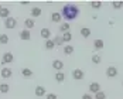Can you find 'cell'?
Wrapping results in <instances>:
<instances>
[{"label": "cell", "mask_w": 123, "mask_h": 99, "mask_svg": "<svg viewBox=\"0 0 123 99\" xmlns=\"http://www.w3.org/2000/svg\"><path fill=\"white\" fill-rule=\"evenodd\" d=\"M9 43V36L7 34H0V44H7Z\"/></svg>", "instance_id": "26"}, {"label": "cell", "mask_w": 123, "mask_h": 99, "mask_svg": "<svg viewBox=\"0 0 123 99\" xmlns=\"http://www.w3.org/2000/svg\"><path fill=\"white\" fill-rule=\"evenodd\" d=\"M91 7H92V9H99V7H102V3H100V1H98V0L91 1Z\"/></svg>", "instance_id": "28"}, {"label": "cell", "mask_w": 123, "mask_h": 99, "mask_svg": "<svg viewBox=\"0 0 123 99\" xmlns=\"http://www.w3.org/2000/svg\"><path fill=\"white\" fill-rule=\"evenodd\" d=\"M13 61H14V57H13L12 52H4L3 54V58H1L3 64H12Z\"/></svg>", "instance_id": "3"}, {"label": "cell", "mask_w": 123, "mask_h": 99, "mask_svg": "<svg viewBox=\"0 0 123 99\" xmlns=\"http://www.w3.org/2000/svg\"><path fill=\"white\" fill-rule=\"evenodd\" d=\"M31 16H33V17L41 16V9H40V7H33V9H31Z\"/></svg>", "instance_id": "21"}, {"label": "cell", "mask_w": 123, "mask_h": 99, "mask_svg": "<svg viewBox=\"0 0 123 99\" xmlns=\"http://www.w3.org/2000/svg\"><path fill=\"white\" fill-rule=\"evenodd\" d=\"M62 40H64V43H65V41H67V43L71 41V40H72V34H71L69 31H68V33H64V34H62Z\"/></svg>", "instance_id": "23"}, {"label": "cell", "mask_w": 123, "mask_h": 99, "mask_svg": "<svg viewBox=\"0 0 123 99\" xmlns=\"http://www.w3.org/2000/svg\"><path fill=\"white\" fill-rule=\"evenodd\" d=\"M52 41H54V44H55L57 47H60V45H62V44H64V40H62V37H58V36L54 38Z\"/></svg>", "instance_id": "25"}, {"label": "cell", "mask_w": 123, "mask_h": 99, "mask_svg": "<svg viewBox=\"0 0 123 99\" xmlns=\"http://www.w3.org/2000/svg\"><path fill=\"white\" fill-rule=\"evenodd\" d=\"M112 7H113V9H122L123 1H112Z\"/></svg>", "instance_id": "27"}, {"label": "cell", "mask_w": 123, "mask_h": 99, "mask_svg": "<svg viewBox=\"0 0 123 99\" xmlns=\"http://www.w3.org/2000/svg\"><path fill=\"white\" fill-rule=\"evenodd\" d=\"M40 34H41V37L44 38V40H49V37H51V31H49V28H43V30L40 31Z\"/></svg>", "instance_id": "12"}, {"label": "cell", "mask_w": 123, "mask_h": 99, "mask_svg": "<svg viewBox=\"0 0 123 99\" xmlns=\"http://www.w3.org/2000/svg\"><path fill=\"white\" fill-rule=\"evenodd\" d=\"M17 25V20L16 19H13V17H9V19H6L4 20V27L7 28V30H12Z\"/></svg>", "instance_id": "2"}, {"label": "cell", "mask_w": 123, "mask_h": 99, "mask_svg": "<svg viewBox=\"0 0 123 99\" xmlns=\"http://www.w3.org/2000/svg\"><path fill=\"white\" fill-rule=\"evenodd\" d=\"M61 16L67 20V23H68V21H72V20H75V19L79 16V9H78L75 4H65V6L62 7Z\"/></svg>", "instance_id": "1"}, {"label": "cell", "mask_w": 123, "mask_h": 99, "mask_svg": "<svg viewBox=\"0 0 123 99\" xmlns=\"http://www.w3.org/2000/svg\"><path fill=\"white\" fill-rule=\"evenodd\" d=\"M0 10H1V6H0Z\"/></svg>", "instance_id": "33"}, {"label": "cell", "mask_w": 123, "mask_h": 99, "mask_svg": "<svg viewBox=\"0 0 123 99\" xmlns=\"http://www.w3.org/2000/svg\"><path fill=\"white\" fill-rule=\"evenodd\" d=\"M34 24H36V21H34V19H27L24 21V25L27 30H30V28H33L34 27Z\"/></svg>", "instance_id": "15"}, {"label": "cell", "mask_w": 123, "mask_h": 99, "mask_svg": "<svg viewBox=\"0 0 123 99\" xmlns=\"http://www.w3.org/2000/svg\"><path fill=\"white\" fill-rule=\"evenodd\" d=\"M36 96H38V98L45 96V88L44 87H37L36 88Z\"/></svg>", "instance_id": "13"}, {"label": "cell", "mask_w": 123, "mask_h": 99, "mask_svg": "<svg viewBox=\"0 0 123 99\" xmlns=\"http://www.w3.org/2000/svg\"><path fill=\"white\" fill-rule=\"evenodd\" d=\"M55 81H57V82H60V84L64 82V81H65V74L61 72V71H58V72L55 74Z\"/></svg>", "instance_id": "14"}, {"label": "cell", "mask_w": 123, "mask_h": 99, "mask_svg": "<svg viewBox=\"0 0 123 99\" xmlns=\"http://www.w3.org/2000/svg\"><path fill=\"white\" fill-rule=\"evenodd\" d=\"M45 99H57V95L55 93H47L45 95Z\"/></svg>", "instance_id": "31"}, {"label": "cell", "mask_w": 123, "mask_h": 99, "mask_svg": "<svg viewBox=\"0 0 123 99\" xmlns=\"http://www.w3.org/2000/svg\"><path fill=\"white\" fill-rule=\"evenodd\" d=\"M84 76H85V74H84V71L82 69H74L72 71V78L74 79H76V81H81V79H84Z\"/></svg>", "instance_id": "4"}, {"label": "cell", "mask_w": 123, "mask_h": 99, "mask_svg": "<svg viewBox=\"0 0 123 99\" xmlns=\"http://www.w3.org/2000/svg\"><path fill=\"white\" fill-rule=\"evenodd\" d=\"M95 99H106V95H105V92L99 91L98 93H95Z\"/></svg>", "instance_id": "30"}, {"label": "cell", "mask_w": 123, "mask_h": 99, "mask_svg": "<svg viewBox=\"0 0 123 99\" xmlns=\"http://www.w3.org/2000/svg\"><path fill=\"white\" fill-rule=\"evenodd\" d=\"M20 38L24 40V41H28V40L31 38V33H30V30H23V31H20Z\"/></svg>", "instance_id": "7"}, {"label": "cell", "mask_w": 123, "mask_h": 99, "mask_svg": "<svg viewBox=\"0 0 123 99\" xmlns=\"http://www.w3.org/2000/svg\"><path fill=\"white\" fill-rule=\"evenodd\" d=\"M60 30H61L62 33H68L71 30V25H69V23H62L61 27H60Z\"/></svg>", "instance_id": "20"}, {"label": "cell", "mask_w": 123, "mask_h": 99, "mask_svg": "<svg viewBox=\"0 0 123 99\" xmlns=\"http://www.w3.org/2000/svg\"><path fill=\"white\" fill-rule=\"evenodd\" d=\"M81 36L84 38H88L91 36V30L88 28V27H84V28H81Z\"/></svg>", "instance_id": "18"}, {"label": "cell", "mask_w": 123, "mask_h": 99, "mask_svg": "<svg viewBox=\"0 0 123 99\" xmlns=\"http://www.w3.org/2000/svg\"><path fill=\"white\" fill-rule=\"evenodd\" d=\"M72 52H74V47H72V45L68 44V45L64 47V54H65V55H71Z\"/></svg>", "instance_id": "19"}, {"label": "cell", "mask_w": 123, "mask_h": 99, "mask_svg": "<svg viewBox=\"0 0 123 99\" xmlns=\"http://www.w3.org/2000/svg\"><path fill=\"white\" fill-rule=\"evenodd\" d=\"M51 20L54 21V23H60L62 20V16H61V13H57V12H54L52 14H51Z\"/></svg>", "instance_id": "11"}, {"label": "cell", "mask_w": 123, "mask_h": 99, "mask_svg": "<svg viewBox=\"0 0 123 99\" xmlns=\"http://www.w3.org/2000/svg\"><path fill=\"white\" fill-rule=\"evenodd\" d=\"M100 61H102V58H100V55H98V54H95V55H92V62H93V64H100Z\"/></svg>", "instance_id": "29"}, {"label": "cell", "mask_w": 123, "mask_h": 99, "mask_svg": "<svg viewBox=\"0 0 123 99\" xmlns=\"http://www.w3.org/2000/svg\"><path fill=\"white\" fill-rule=\"evenodd\" d=\"M21 75L25 76V78H30V76H33V71L30 68H23L21 69Z\"/></svg>", "instance_id": "17"}, {"label": "cell", "mask_w": 123, "mask_h": 99, "mask_svg": "<svg viewBox=\"0 0 123 99\" xmlns=\"http://www.w3.org/2000/svg\"><path fill=\"white\" fill-rule=\"evenodd\" d=\"M9 89H10V87H9L7 84H0V92H1V93H7Z\"/></svg>", "instance_id": "24"}, {"label": "cell", "mask_w": 123, "mask_h": 99, "mask_svg": "<svg viewBox=\"0 0 123 99\" xmlns=\"http://www.w3.org/2000/svg\"><path fill=\"white\" fill-rule=\"evenodd\" d=\"M99 91H100V85H99L98 82H92L91 85H89V93L92 95V93H98Z\"/></svg>", "instance_id": "5"}, {"label": "cell", "mask_w": 123, "mask_h": 99, "mask_svg": "<svg viewBox=\"0 0 123 99\" xmlns=\"http://www.w3.org/2000/svg\"><path fill=\"white\" fill-rule=\"evenodd\" d=\"M0 17L1 19H9L10 17V10L7 9V7H1V10H0Z\"/></svg>", "instance_id": "10"}, {"label": "cell", "mask_w": 123, "mask_h": 99, "mask_svg": "<svg viewBox=\"0 0 123 99\" xmlns=\"http://www.w3.org/2000/svg\"><path fill=\"white\" fill-rule=\"evenodd\" d=\"M82 99H93V98H92L91 93H84V95H82Z\"/></svg>", "instance_id": "32"}, {"label": "cell", "mask_w": 123, "mask_h": 99, "mask_svg": "<svg viewBox=\"0 0 123 99\" xmlns=\"http://www.w3.org/2000/svg\"><path fill=\"white\" fill-rule=\"evenodd\" d=\"M106 75H108L109 78H115V76H117V68H116V67H108V69H106Z\"/></svg>", "instance_id": "6"}, {"label": "cell", "mask_w": 123, "mask_h": 99, "mask_svg": "<svg viewBox=\"0 0 123 99\" xmlns=\"http://www.w3.org/2000/svg\"><path fill=\"white\" fill-rule=\"evenodd\" d=\"M55 47V44H54V41L49 38V40H45V48L47 50H52Z\"/></svg>", "instance_id": "22"}, {"label": "cell", "mask_w": 123, "mask_h": 99, "mask_svg": "<svg viewBox=\"0 0 123 99\" xmlns=\"http://www.w3.org/2000/svg\"><path fill=\"white\" fill-rule=\"evenodd\" d=\"M103 45H105V43H103L102 40H99V38L93 41V47H95V50H102L103 48Z\"/></svg>", "instance_id": "16"}, {"label": "cell", "mask_w": 123, "mask_h": 99, "mask_svg": "<svg viewBox=\"0 0 123 99\" xmlns=\"http://www.w3.org/2000/svg\"><path fill=\"white\" fill-rule=\"evenodd\" d=\"M52 68L57 69V72H58V71H61L62 68H64V64H62V61H60V60H54V61H52Z\"/></svg>", "instance_id": "9"}, {"label": "cell", "mask_w": 123, "mask_h": 99, "mask_svg": "<svg viewBox=\"0 0 123 99\" xmlns=\"http://www.w3.org/2000/svg\"><path fill=\"white\" fill-rule=\"evenodd\" d=\"M13 75V71L10 69V68H7V67H4L3 69H1V76L4 78V79H7V78H10Z\"/></svg>", "instance_id": "8"}]
</instances>
